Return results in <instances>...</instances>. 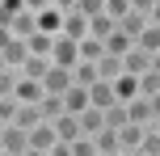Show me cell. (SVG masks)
<instances>
[{"instance_id":"obj_1","label":"cell","mask_w":160,"mask_h":156,"mask_svg":"<svg viewBox=\"0 0 160 156\" xmlns=\"http://www.w3.org/2000/svg\"><path fill=\"white\" fill-rule=\"evenodd\" d=\"M0 152L4 156H25L30 152V131L17 123H0Z\"/></svg>"},{"instance_id":"obj_2","label":"cell","mask_w":160,"mask_h":156,"mask_svg":"<svg viewBox=\"0 0 160 156\" xmlns=\"http://www.w3.org/2000/svg\"><path fill=\"white\" fill-rule=\"evenodd\" d=\"M25 59H30V38L4 34V38H0V68H21Z\"/></svg>"},{"instance_id":"obj_3","label":"cell","mask_w":160,"mask_h":156,"mask_svg":"<svg viewBox=\"0 0 160 156\" xmlns=\"http://www.w3.org/2000/svg\"><path fill=\"white\" fill-rule=\"evenodd\" d=\"M4 34H17V38H30V34H38V13L21 8V13L4 17Z\"/></svg>"},{"instance_id":"obj_4","label":"cell","mask_w":160,"mask_h":156,"mask_svg":"<svg viewBox=\"0 0 160 156\" xmlns=\"http://www.w3.org/2000/svg\"><path fill=\"white\" fill-rule=\"evenodd\" d=\"M51 59H55L59 68H76V63H80V42L59 34V38H55V51H51Z\"/></svg>"},{"instance_id":"obj_5","label":"cell","mask_w":160,"mask_h":156,"mask_svg":"<svg viewBox=\"0 0 160 156\" xmlns=\"http://www.w3.org/2000/svg\"><path fill=\"white\" fill-rule=\"evenodd\" d=\"M88 21H93V17H84L80 13V8H72V13H63V38H76V42H84L88 38Z\"/></svg>"},{"instance_id":"obj_6","label":"cell","mask_w":160,"mask_h":156,"mask_svg":"<svg viewBox=\"0 0 160 156\" xmlns=\"http://www.w3.org/2000/svg\"><path fill=\"white\" fill-rule=\"evenodd\" d=\"M127 114H131V123H139V127H156V110H152V97H143V93H139L135 101H127Z\"/></svg>"},{"instance_id":"obj_7","label":"cell","mask_w":160,"mask_h":156,"mask_svg":"<svg viewBox=\"0 0 160 156\" xmlns=\"http://www.w3.org/2000/svg\"><path fill=\"white\" fill-rule=\"evenodd\" d=\"M59 143V131H55V123H38L30 131V148H38V152H51Z\"/></svg>"},{"instance_id":"obj_8","label":"cell","mask_w":160,"mask_h":156,"mask_svg":"<svg viewBox=\"0 0 160 156\" xmlns=\"http://www.w3.org/2000/svg\"><path fill=\"white\" fill-rule=\"evenodd\" d=\"M152 131V127H139V123H127V127H118V143H122V152H135V148H143V135Z\"/></svg>"},{"instance_id":"obj_9","label":"cell","mask_w":160,"mask_h":156,"mask_svg":"<svg viewBox=\"0 0 160 156\" xmlns=\"http://www.w3.org/2000/svg\"><path fill=\"white\" fill-rule=\"evenodd\" d=\"M42 84H47V93H68V89L76 84V76H72V68H59V63H55Z\"/></svg>"},{"instance_id":"obj_10","label":"cell","mask_w":160,"mask_h":156,"mask_svg":"<svg viewBox=\"0 0 160 156\" xmlns=\"http://www.w3.org/2000/svg\"><path fill=\"white\" fill-rule=\"evenodd\" d=\"M51 68H55V59H47V55H30V59L21 63V76H25V80H47Z\"/></svg>"},{"instance_id":"obj_11","label":"cell","mask_w":160,"mask_h":156,"mask_svg":"<svg viewBox=\"0 0 160 156\" xmlns=\"http://www.w3.org/2000/svg\"><path fill=\"white\" fill-rule=\"evenodd\" d=\"M122 68H127V72H131V76H143V72H148V68H152V55H148V51H143V47H131V51H127V55H122Z\"/></svg>"},{"instance_id":"obj_12","label":"cell","mask_w":160,"mask_h":156,"mask_svg":"<svg viewBox=\"0 0 160 156\" xmlns=\"http://www.w3.org/2000/svg\"><path fill=\"white\" fill-rule=\"evenodd\" d=\"M38 110H42V118H47V123H55V118L68 114V101H63V93H47V97L38 101Z\"/></svg>"},{"instance_id":"obj_13","label":"cell","mask_w":160,"mask_h":156,"mask_svg":"<svg viewBox=\"0 0 160 156\" xmlns=\"http://www.w3.org/2000/svg\"><path fill=\"white\" fill-rule=\"evenodd\" d=\"M88 97H93L97 110H110L114 101H118V93H114V80H97L93 89H88Z\"/></svg>"},{"instance_id":"obj_14","label":"cell","mask_w":160,"mask_h":156,"mask_svg":"<svg viewBox=\"0 0 160 156\" xmlns=\"http://www.w3.org/2000/svg\"><path fill=\"white\" fill-rule=\"evenodd\" d=\"M63 101H68V114H84V110L93 106V97H88L84 84H72V89L63 93Z\"/></svg>"},{"instance_id":"obj_15","label":"cell","mask_w":160,"mask_h":156,"mask_svg":"<svg viewBox=\"0 0 160 156\" xmlns=\"http://www.w3.org/2000/svg\"><path fill=\"white\" fill-rule=\"evenodd\" d=\"M13 123H17V127H25V131H34V127H38V123H47V118H42V110L34 106V101H21Z\"/></svg>"},{"instance_id":"obj_16","label":"cell","mask_w":160,"mask_h":156,"mask_svg":"<svg viewBox=\"0 0 160 156\" xmlns=\"http://www.w3.org/2000/svg\"><path fill=\"white\" fill-rule=\"evenodd\" d=\"M72 76H76V84H84V89H93V84L101 80V68H97L93 59H80V63L72 68Z\"/></svg>"},{"instance_id":"obj_17","label":"cell","mask_w":160,"mask_h":156,"mask_svg":"<svg viewBox=\"0 0 160 156\" xmlns=\"http://www.w3.org/2000/svg\"><path fill=\"white\" fill-rule=\"evenodd\" d=\"M55 131H59V139H80L84 135V127H80V114H63V118H55Z\"/></svg>"},{"instance_id":"obj_18","label":"cell","mask_w":160,"mask_h":156,"mask_svg":"<svg viewBox=\"0 0 160 156\" xmlns=\"http://www.w3.org/2000/svg\"><path fill=\"white\" fill-rule=\"evenodd\" d=\"M114 30H118V17H110V13H97L88 21V38H110Z\"/></svg>"},{"instance_id":"obj_19","label":"cell","mask_w":160,"mask_h":156,"mask_svg":"<svg viewBox=\"0 0 160 156\" xmlns=\"http://www.w3.org/2000/svg\"><path fill=\"white\" fill-rule=\"evenodd\" d=\"M148 21H152V17H143V13H135V8H131V13H127V17L118 21V30H122V34H131V38L139 42V34L148 30Z\"/></svg>"},{"instance_id":"obj_20","label":"cell","mask_w":160,"mask_h":156,"mask_svg":"<svg viewBox=\"0 0 160 156\" xmlns=\"http://www.w3.org/2000/svg\"><path fill=\"white\" fill-rule=\"evenodd\" d=\"M114 93H118V101H135V97H139V76L122 72L118 80H114Z\"/></svg>"},{"instance_id":"obj_21","label":"cell","mask_w":160,"mask_h":156,"mask_svg":"<svg viewBox=\"0 0 160 156\" xmlns=\"http://www.w3.org/2000/svg\"><path fill=\"white\" fill-rule=\"evenodd\" d=\"M80 127H84V135H101V131H105V110L88 106L84 114H80Z\"/></svg>"},{"instance_id":"obj_22","label":"cell","mask_w":160,"mask_h":156,"mask_svg":"<svg viewBox=\"0 0 160 156\" xmlns=\"http://www.w3.org/2000/svg\"><path fill=\"white\" fill-rule=\"evenodd\" d=\"M97 68H101V80H118V76L127 72V68H122V55H110V51L97 59Z\"/></svg>"},{"instance_id":"obj_23","label":"cell","mask_w":160,"mask_h":156,"mask_svg":"<svg viewBox=\"0 0 160 156\" xmlns=\"http://www.w3.org/2000/svg\"><path fill=\"white\" fill-rule=\"evenodd\" d=\"M105 42V51H110V55H127L131 47H135V38H131V34H122V30H114L110 38H101Z\"/></svg>"},{"instance_id":"obj_24","label":"cell","mask_w":160,"mask_h":156,"mask_svg":"<svg viewBox=\"0 0 160 156\" xmlns=\"http://www.w3.org/2000/svg\"><path fill=\"white\" fill-rule=\"evenodd\" d=\"M135 47H143L148 55H156V51H160V25H156V21H148V30L139 34V42H135Z\"/></svg>"},{"instance_id":"obj_25","label":"cell","mask_w":160,"mask_h":156,"mask_svg":"<svg viewBox=\"0 0 160 156\" xmlns=\"http://www.w3.org/2000/svg\"><path fill=\"white\" fill-rule=\"evenodd\" d=\"M131 123V114H127V101H114L110 110H105V127H114V131H118V127H127Z\"/></svg>"},{"instance_id":"obj_26","label":"cell","mask_w":160,"mask_h":156,"mask_svg":"<svg viewBox=\"0 0 160 156\" xmlns=\"http://www.w3.org/2000/svg\"><path fill=\"white\" fill-rule=\"evenodd\" d=\"M139 93H143V97H156L160 93V72L156 68H148V72L139 76Z\"/></svg>"},{"instance_id":"obj_27","label":"cell","mask_w":160,"mask_h":156,"mask_svg":"<svg viewBox=\"0 0 160 156\" xmlns=\"http://www.w3.org/2000/svg\"><path fill=\"white\" fill-rule=\"evenodd\" d=\"M101 148H97V135H80V139H72V156H97Z\"/></svg>"},{"instance_id":"obj_28","label":"cell","mask_w":160,"mask_h":156,"mask_svg":"<svg viewBox=\"0 0 160 156\" xmlns=\"http://www.w3.org/2000/svg\"><path fill=\"white\" fill-rule=\"evenodd\" d=\"M101 55H105V42L101 38H84V42H80V59H93V63H97Z\"/></svg>"},{"instance_id":"obj_29","label":"cell","mask_w":160,"mask_h":156,"mask_svg":"<svg viewBox=\"0 0 160 156\" xmlns=\"http://www.w3.org/2000/svg\"><path fill=\"white\" fill-rule=\"evenodd\" d=\"M97 148H101V152H122V143H118V131H114V127H105V131L97 135Z\"/></svg>"},{"instance_id":"obj_30","label":"cell","mask_w":160,"mask_h":156,"mask_svg":"<svg viewBox=\"0 0 160 156\" xmlns=\"http://www.w3.org/2000/svg\"><path fill=\"white\" fill-rule=\"evenodd\" d=\"M17 106H21L17 97H0V123H13V118H17Z\"/></svg>"},{"instance_id":"obj_31","label":"cell","mask_w":160,"mask_h":156,"mask_svg":"<svg viewBox=\"0 0 160 156\" xmlns=\"http://www.w3.org/2000/svg\"><path fill=\"white\" fill-rule=\"evenodd\" d=\"M105 4H110V0H80V13H84V17H97V13H105Z\"/></svg>"},{"instance_id":"obj_32","label":"cell","mask_w":160,"mask_h":156,"mask_svg":"<svg viewBox=\"0 0 160 156\" xmlns=\"http://www.w3.org/2000/svg\"><path fill=\"white\" fill-rule=\"evenodd\" d=\"M143 152H148V156H160V131H156V127L143 135Z\"/></svg>"},{"instance_id":"obj_33","label":"cell","mask_w":160,"mask_h":156,"mask_svg":"<svg viewBox=\"0 0 160 156\" xmlns=\"http://www.w3.org/2000/svg\"><path fill=\"white\" fill-rule=\"evenodd\" d=\"M105 13H110V17H118V21H122V17L131 13V0H110V4H105Z\"/></svg>"},{"instance_id":"obj_34","label":"cell","mask_w":160,"mask_h":156,"mask_svg":"<svg viewBox=\"0 0 160 156\" xmlns=\"http://www.w3.org/2000/svg\"><path fill=\"white\" fill-rule=\"evenodd\" d=\"M21 8H25V0H0V13H4V17L21 13Z\"/></svg>"},{"instance_id":"obj_35","label":"cell","mask_w":160,"mask_h":156,"mask_svg":"<svg viewBox=\"0 0 160 156\" xmlns=\"http://www.w3.org/2000/svg\"><path fill=\"white\" fill-rule=\"evenodd\" d=\"M156 4H160V0H131V8H135V13H143V17H152Z\"/></svg>"},{"instance_id":"obj_36","label":"cell","mask_w":160,"mask_h":156,"mask_svg":"<svg viewBox=\"0 0 160 156\" xmlns=\"http://www.w3.org/2000/svg\"><path fill=\"white\" fill-rule=\"evenodd\" d=\"M51 156H72V143H68V139H59L55 148H51Z\"/></svg>"},{"instance_id":"obj_37","label":"cell","mask_w":160,"mask_h":156,"mask_svg":"<svg viewBox=\"0 0 160 156\" xmlns=\"http://www.w3.org/2000/svg\"><path fill=\"white\" fill-rule=\"evenodd\" d=\"M51 4H55V8H59V13H72V8L80 4V0H51Z\"/></svg>"},{"instance_id":"obj_38","label":"cell","mask_w":160,"mask_h":156,"mask_svg":"<svg viewBox=\"0 0 160 156\" xmlns=\"http://www.w3.org/2000/svg\"><path fill=\"white\" fill-rule=\"evenodd\" d=\"M25 8L30 13H42V8H51V0H25Z\"/></svg>"},{"instance_id":"obj_39","label":"cell","mask_w":160,"mask_h":156,"mask_svg":"<svg viewBox=\"0 0 160 156\" xmlns=\"http://www.w3.org/2000/svg\"><path fill=\"white\" fill-rule=\"evenodd\" d=\"M152 110H156V123H160V93H156V97H152Z\"/></svg>"},{"instance_id":"obj_40","label":"cell","mask_w":160,"mask_h":156,"mask_svg":"<svg viewBox=\"0 0 160 156\" xmlns=\"http://www.w3.org/2000/svg\"><path fill=\"white\" fill-rule=\"evenodd\" d=\"M152 68H156V72H160V51H156V55H152Z\"/></svg>"},{"instance_id":"obj_41","label":"cell","mask_w":160,"mask_h":156,"mask_svg":"<svg viewBox=\"0 0 160 156\" xmlns=\"http://www.w3.org/2000/svg\"><path fill=\"white\" fill-rule=\"evenodd\" d=\"M25 156H51V152H38V148H30V152H25Z\"/></svg>"},{"instance_id":"obj_42","label":"cell","mask_w":160,"mask_h":156,"mask_svg":"<svg viewBox=\"0 0 160 156\" xmlns=\"http://www.w3.org/2000/svg\"><path fill=\"white\" fill-rule=\"evenodd\" d=\"M152 21H156V25H160V4H156V8H152Z\"/></svg>"},{"instance_id":"obj_43","label":"cell","mask_w":160,"mask_h":156,"mask_svg":"<svg viewBox=\"0 0 160 156\" xmlns=\"http://www.w3.org/2000/svg\"><path fill=\"white\" fill-rule=\"evenodd\" d=\"M122 156H148V152H143V148H135V152H122Z\"/></svg>"},{"instance_id":"obj_44","label":"cell","mask_w":160,"mask_h":156,"mask_svg":"<svg viewBox=\"0 0 160 156\" xmlns=\"http://www.w3.org/2000/svg\"><path fill=\"white\" fill-rule=\"evenodd\" d=\"M97 156H122V152H97Z\"/></svg>"},{"instance_id":"obj_45","label":"cell","mask_w":160,"mask_h":156,"mask_svg":"<svg viewBox=\"0 0 160 156\" xmlns=\"http://www.w3.org/2000/svg\"><path fill=\"white\" fill-rule=\"evenodd\" d=\"M156 131H160V123H156Z\"/></svg>"},{"instance_id":"obj_46","label":"cell","mask_w":160,"mask_h":156,"mask_svg":"<svg viewBox=\"0 0 160 156\" xmlns=\"http://www.w3.org/2000/svg\"><path fill=\"white\" fill-rule=\"evenodd\" d=\"M0 156H4V152H0Z\"/></svg>"}]
</instances>
